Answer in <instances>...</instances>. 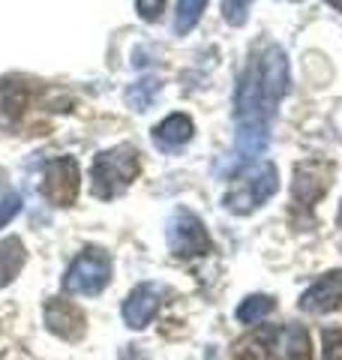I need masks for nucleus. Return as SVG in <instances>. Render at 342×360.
<instances>
[{
  "label": "nucleus",
  "mask_w": 342,
  "mask_h": 360,
  "mask_svg": "<svg viewBox=\"0 0 342 360\" xmlns=\"http://www.w3.org/2000/svg\"><path fill=\"white\" fill-rule=\"evenodd\" d=\"M289 90V60L285 51L270 45L261 58L249 63V70L237 90V123H267L277 111L279 99Z\"/></svg>",
  "instance_id": "1"
},
{
  "label": "nucleus",
  "mask_w": 342,
  "mask_h": 360,
  "mask_svg": "<svg viewBox=\"0 0 342 360\" xmlns=\"http://www.w3.org/2000/svg\"><path fill=\"white\" fill-rule=\"evenodd\" d=\"M139 177V153L129 144L102 150L90 168V189L96 198H114Z\"/></svg>",
  "instance_id": "2"
},
{
  "label": "nucleus",
  "mask_w": 342,
  "mask_h": 360,
  "mask_svg": "<svg viewBox=\"0 0 342 360\" xmlns=\"http://www.w3.org/2000/svg\"><path fill=\"white\" fill-rule=\"evenodd\" d=\"M279 189V174H277V165L273 162H258V165H249L246 172L234 180V186L225 193L222 205L237 213V217H246V213L258 210L265 201H270Z\"/></svg>",
  "instance_id": "3"
},
{
  "label": "nucleus",
  "mask_w": 342,
  "mask_h": 360,
  "mask_svg": "<svg viewBox=\"0 0 342 360\" xmlns=\"http://www.w3.org/2000/svg\"><path fill=\"white\" fill-rule=\"evenodd\" d=\"M111 279V258L108 252H102L99 246H87V250L75 258L63 276V288L70 295H84L94 297Z\"/></svg>",
  "instance_id": "4"
},
{
  "label": "nucleus",
  "mask_w": 342,
  "mask_h": 360,
  "mask_svg": "<svg viewBox=\"0 0 342 360\" xmlns=\"http://www.w3.org/2000/svg\"><path fill=\"white\" fill-rule=\"evenodd\" d=\"M165 240H168L171 255H177V258H196V255L210 252V234H208V229H204V222L192 210H186V207H177L168 217Z\"/></svg>",
  "instance_id": "5"
},
{
  "label": "nucleus",
  "mask_w": 342,
  "mask_h": 360,
  "mask_svg": "<svg viewBox=\"0 0 342 360\" xmlns=\"http://www.w3.org/2000/svg\"><path fill=\"white\" fill-rule=\"evenodd\" d=\"M78 189H82V172H78V162L72 156L54 160L45 168L42 193L49 201H54V205H61V207H70V205H75Z\"/></svg>",
  "instance_id": "6"
},
{
  "label": "nucleus",
  "mask_w": 342,
  "mask_h": 360,
  "mask_svg": "<svg viewBox=\"0 0 342 360\" xmlns=\"http://www.w3.org/2000/svg\"><path fill=\"white\" fill-rule=\"evenodd\" d=\"M330 174H334V168L327 162H318V160L300 162L294 168V205L303 210H312L315 201L327 193Z\"/></svg>",
  "instance_id": "7"
},
{
  "label": "nucleus",
  "mask_w": 342,
  "mask_h": 360,
  "mask_svg": "<svg viewBox=\"0 0 342 360\" xmlns=\"http://www.w3.org/2000/svg\"><path fill=\"white\" fill-rule=\"evenodd\" d=\"M45 328L54 336H61L66 342H78L87 330L84 312L70 300H49L45 303Z\"/></svg>",
  "instance_id": "8"
},
{
  "label": "nucleus",
  "mask_w": 342,
  "mask_h": 360,
  "mask_svg": "<svg viewBox=\"0 0 342 360\" xmlns=\"http://www.w3.org/2000/svg\"><path fill=\"white\" fill-rule=\"evenodd\" d=\"M159 303H163V288H159V285H153V283L135 285L129 291L127 303H123V321H127V328L144 330L147 324L153 321Z\"/></svg>",
  "instance_id": "9"
},
{
  "label": "nucleus",
  "mask_w": 342,
  "mask_h": 360,
  "mask_svg": "<svg viewBox=\"0 0 342 360\" xmlns=\"http://www.w3.org/2000/svg\"><path fill=\"white\" fill-rule=\"evenodd\" d=\"M342 307V270H330L318 279L315 285H310L300 297V309L303 312H312V315H322Z\"/></svg>",
  "instance_id": "10"
},
{
  "label": "nucleus",
  "mask_w": 342,
  "mask_h": 360,
  "mask_svg": "<svg viewBox=\"0 0 342 360\" xmlns=\"http://www.w3.org/2000/svg\"><path fill=\"white\" fill-rule=\"evenodd\" d=\"M265 340L270 342L267 352L273 360H312V348H310V336L298 324H289L282 330H270L265 333Z\"/></svg>",
  "instance_id": "11"
},
{
  "label": "nucleus",
  "mask_w": 342,
  "mask_h": 360,
  "mask_svg": "<svg viewBox=\"0 0 342 360\" xmlns=\"http://www.w3.org/2000/svg\"><path fill=\"white\" fill-rule=\"evenodd\" d=\"M189 139H192V120L186 115H171L153 129V144L165 153L180 150L184 144H189Z\"/></svg>",
  "instance_id": "12"
},
{
  "label": "nucleus",
  "mask_w": 342,
  "mask_h": 360,
  "mask_svg": "<svg viewBox=\"0 0 342 360\" xmlns=\"http://www.w3.org/2000/svg\"><path fill=\"white\" fill-rule=\"evenodd\" d=\"M25 246H21L18 238H6L0 240V288L9 285L13 279L21 274V267H25Z\"/></svg>",
  "instance_id": "13"
},
{
  "label": "nucleus",
  "mask_w": 342,
  "mask_h": 360,
  "mask_svg": "<svg viewBox=\"0 0 342 360\" xmlns=\"http://www.w3.org/2000/svg\"><path fill=\"white\" fill-rule=\"evenodd\" d=\"M27 105V90L18 82H0V123H13Z\"/></svg>",
  "instance_id": "14"
},
{
  "label": "nucleus",
  "mask_w": 342,
  "mask_h": 360,
  "mask_svg": "<svg viewBox=\"0 0 342 360\" xmlns=\"http://www.w3.org/2000/svg\"><path fill=\"white\" fill-rule=\"evenodd\" d=\"M273 297L267 295H253V297H246L241 307H237V319H241L243 324H258L261 319H267V315L273 312Z\"/></svg>",
  "instance_id": "15"
},
{
  "label": "nucleus",
  "mask_w": 342,
  "mask_h": 360,
  "mask_svg": "<svg viewBox=\"0 0 342 360\" xmlns=\"http://www.w3.org/2000/svg\"><path fill=\"white\" fill-rule=\"evenodd\" d=\"M208 6V0H177V15H175V30L184 37L198 25V18Z\"/></svg>",
  "instance_id": "16"
},
{
  "label": "nucleus",
  "mask_w": 342,
  "mask_h": 360,
  "mask_svg": "<svg viewBox=\"0 0 342 360\" xmlns=\"http://www.w3.org/2000/svg\"><path fill=\"white\" fill-rule=\"evenodd\" d=\"M156 94H159V82H153V78H144V82L129 87L127 99H129V105L135 111H147V108H151V103L156 99Z\"/></svg>",
  "instance_id": "17"
},
{
  "label": "nucleus",
  "mask_w": 342,
  "mask_h": 360,
  "mask_svg": "<svg viewBox=\"0 0 342 360\" xmlns=\"http://www.w3.org/2000/svg\"><path fill=\"white\" fill-rule=\"evenodd\" d=\"M249 6H253V0H222V18L232 27H241L249 15Z\"/></svg>",
  "instance_id": "18"
},
{
  "label": "nucleus",
  "mask_w": 342,
  "mask_h": 360,
  "mask_svg": "<svg viewBox=\"0 0 342 360\" xmlns=\"http://www.w3.org/2000/svg\"><path fill=\"white\" fill-rule=\"evenodd\" d=\"M18 210H21V195L18 193H6L4 198H0V229L15 219Z\"/></svg>",
  "instance_id": "19"
},
{
  "label": "nucleus",
  "mask_w": 342,
  "mask_h": 360,
  "mask_svg": "<svg viewBox=\"0 0 342 360\" xmlns=\"http://www.w3.org/2000/svg\"><path fill=\"white\" fill-rule=\"evenodd\" d=\"M324 360H342V330L324 333Z\"/></svg>",
  "instance_id": "20"
},
{
  "label": "nucleus",
  "mask_w": 342,
  "mask_h": 360,
  "mask_svg": "<svg viewBox=\"0 0 342 360\" xmlns=\"http://www.w3.org/2000/svg\"><path fill=\"white\" fill-rule=\"evenodd\" d=\"M163 6H165V0H135V9H139V15L144 21H159Z\"/></svg>",
  "instance_id": "21"
},
{
  "label": "nucleus",
  "mask_w": 342,
  "mask_h": 360,
  "mask_svg": "<svg viewBox=\"0 0 342 360\" xmlns=\"http://www.w3.org/2000/svg\"><path fill=\"white\" fill-rule=\"evenodd\" d=\"M327 4L334 6V9H339V13H342V0H327Z\"/></svg>",
  "instance_id": "22"
},
{
  "label": "nucleus",
  "mask_w": 342,
  "mask_h": 360,
  "mask_svg": "<svg viewBox=\"0 0 342 360\" xmlns=\"http://www.w3.org/2000/svg\"><path fill=\"white\" fill-rule=\"evenodd\" d=\"M339 225H342V205H339Z\"/></svg>",
  "instance_id": "23"
}]
</instances>
